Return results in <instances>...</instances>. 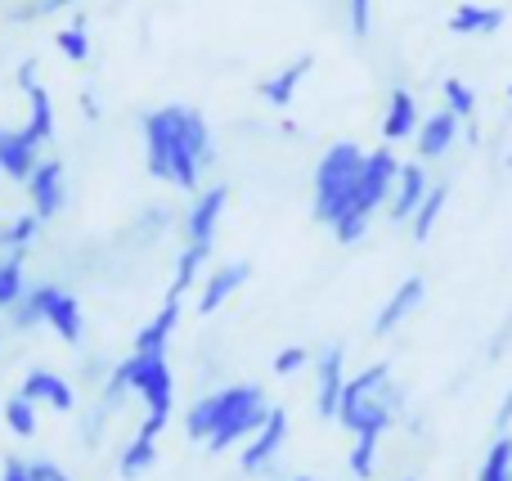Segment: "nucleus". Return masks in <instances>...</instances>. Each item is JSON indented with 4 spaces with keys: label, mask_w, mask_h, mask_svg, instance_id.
Masks as SVG:
<instances>
[{
    "label": "nucleus",
    "mask_w": 512,
    "mask_h": 481,
    "mask_svg": "<svg viewBox=\"0 0 512 481\" xmlns=\"http://www.w3.org/2000/svg\"><path fill=\"white\" fill-rule=\"evenodd\" d=\"M400 481H414V477H400Z\"/></svg>",
    "instance_id": "37998d69"
},
{
    "label": "nucleus",
    "mask_w": 512,
    "mask_h": 481,
    "mask_svg": "<svg viewBox=\"0 0 512 481\" xmlns=\"http://www.w3.org/2000/svg\"><path fill=\"white\" fill-rule=\"evenodd\" d=\"M432 194V176H427L423 162H400V176H396V194H391V221H414V212L427 203Z\"/></svg>",
    "instance_id": "2eb2a0df"
},
{
    "label": "nucleus",
    "mask_w": 512,
    "mask_h": 481,
    "mask_svg": "<svg viewBox=\"0 0 512 481\" xmlns=\"http://www.w3.org/2000/svg\"><path fill=\"white\" fill-rule=\"evenodd\" d=\"M477 481H512V437H495L477 468Z\"/></svg>",
    "instance_id": "7c9ffc66"
},
{
    "label": "nucleus",
    "mask_w": 512,
    "mask_h": 481,
    "mask_svg": "<svg viewBox=\"0 0 512 481\" xmlns=\"http://www.w3.org/2000/svg\"><path fill=\"white\" fill-rule=\"evenodd\" d=\"M14 81H18V90H23V95H27L32 86H41V59H23V63H18V68H14Z\"/></svg>",
    "instance_id": "e433bc0d"
},
{
    "label": "nucleus",
    "mask_w": 512,
    "mask_h": 481,
    "mask_svg": "<svg viewBox=\"0 0 512 481\" xmlns=\"http://www.w3.org/2000/svg\"><path fill=\"white\" fill-rule=\"evenodd\" d=\"M225 203H230V189L225 185H212V189H203V194H194L189 216H185L189 248L212 252V239H216V225H221V216H225Z\"/></svg>",
    "instance_id": "1a4fd4ad"
},
{
    "label": "nucleus",
    "mask_w": 512,
    "mask_h": 481,
    "mask_svg": "<svg viewBox=\"0 0 512 481\" xmlns=\"http://www.w3.org/2000/svg\"><path fill=\"white\" fill-rule=\"evenodd\" d=\"M9 324L14 329H54L68 347H77L81 342V333H86V315H81V302L68 293V288H59V284H36V288H27V297L9 311Z\"/></svg>",
    "instance_id": "39448f33"
},
{
    "label": "nucleus",
    "mask_w": 512,
    "mask_h": 481,
    "mask_svg": "<svg viewBox=\"0 0 512 481\" xmlns=\"http://www.w3.org/2000/svg\"><path fill=\"white\" fill-rule=\"evenodd\" d=\"M207 257H212V252L189 248V243H185V252L176 257V279H171L167 297H185V293H194V288L203 284V266H207Z\"/></svg>",
    "instance_id": "b1692460"
},
{
    "label": "nucleus",
    "mask_w": 512,
    "mask_h": 481,
    "mask_svg": "<svg viewBox=\"0 0 512 481\" xmlns=\"http://www.w3.org/2000/svg\"><path fill=\"white\" fill-rule=\"evenodd\" d=\"M216 414H221V396H216V392L198 396V401L189 405V414H185V437L189 441H212Z\"/></svg>",
    "instance_id": "393cba45"
},
{
    "label": "nucleus",
    "mask_w": 512,
    "mask_h": 481,
    "mask_svg": "<svg viewBox=\"0 0 512 481\" xmlns=\"http://www.w3.org/2000/svg\"><path fill=\"white\" fill-rule=\"evenodd\" d=\"M283 441H288V410H283V405H274L270 419L261 423V432H256L252 441H243L239 468H243V473H265V468L279 459Z\"/></svg>",
    "instance_id": "9d476101"
},
{
    "label": "nucleus",
    "mask_w": 512,
    "mask_h": 481,
    "mask_svg": "<svg viewBox=\"0 0 512 481\" xmlns=\"http://www.w3.org/2000/svg\"><path fill=\"white\" fill-rule=\"evenodd\" d=\"M77 0H23V5L14 9V23H27V18H45V14H63V9H72Z\"/></svg>",
    "instance_id": "72a5a7b5"
},
{
    "label": "nucleus",
    "mask_w": 512,
    "mask_h": 481,
    "mask_svg": "<svg viewBox=\"0 0 512 481\" xmlns=\"http://www.w3.org/2000/svg\"><path fill=\"white\" fill-rule=\"evenodd\" d=\"M508 99H512V81H508Z\"/></svg>",
    "instance_id": "79ce46f5"
},
{
    "label": "nucleus",
    "mask_w": 512,
    "mask_h": 481,
    "mask_svg": "<svg viewBox=\"0 0 512 481\" xmlns=\"http://www.w3.org/2000/svg\"><path fill=\"white\" fill-rule=\"evenodd\" d=\"M423 117H418V99L409 95L405 86H396L387 95V108H382V144H396V140H414Z\"/></svg>",
    "instance_id": "f3484780"
},
{
    "label": "nucleus",
    "mask_w": 512,
    "mask_h": 481,
    "mask_svg": "<svg viewBox=\"0 0 512 481\" xmlns=\"http://www.w3.org/2000/svg\"><path fill=\"white\" fill-rule=\"evenodd\" d=\"M180 306H185V297H162V311L153 315V320L144 324L140 333H135V347H131V351H149V356H167V347H171V333H176V324H180Z\"/></svg>",
    "instance_id": "a211bd4d"
},
{
    "label": "nucleus",
    "mask_w": 512,
    "mask_h": 481,
    "mask_svg": "<svg viewBox=\"0 0 512 481\" xmlns=\"http://www.w3.org/2000/svg\"><path fill=\"white\" fill-rule=\"evenodd\" d=\"M27 131L36 135L41 144H50L54 140V131H59V113H54V99H50V90L45 86H32L27 90Z\"/></svg>",
    "instance_id": "4be33fe9"
},
{
    "label": "nucleus",
    "mask_w": 512,
    "mask_h": 481,
    "mask_svg": "<svg viewBox=\"0 0 512 481\" xmlns=\"http://www.w3.org/2000/svg\"><path fill=\"white\" fill-rule=\"evenodd\" d=\"M423 297H427V284H423V275H409V279H400L396 284V293L382 302V311L373 315V333L378 338H387V333H396L400 324L409 320V315L423 306Z\"/></svg>",
    "instance_id": "4468645a"
},
{
    "label": "nucleus",
    "mask_w": 512,
    "mask_h": 481,
    "mask_svg": "<svg viewBox=\"0 0 512 481\" xmlns=\"http://www.w3.org/2000/svg\"><path fill=\"white\" fill-rule=\"evenodd\" d=\"M364 158H369V153H364L355 140H337V144H328L324 158L315 162V198H310V216H315L319 225L333 230V225L342 221V212L355 198V185H360Z\"/></svg>",
    "instance_id": "7ed1b4c3"
},
{
    "label": "nucleus",
    "mask_w": 512,
    "mask_h": 481,
    "mask_svg": "<svg viewBox=\"0 0 512 481\" xmlns=\"http://www.w3.org/2000/svg\"><path fill=\"white\" fill-rule=\"evenodd\" d=\"M0 481H32V477H27V459H14V455H9L5 464H0Z\"/></svg>",
    "instance_id": "4c0bfd02"
},
{
    "label": "nucleus",
    "mask_w": 512,
    "mask_h": 481,
    "mask_svg": "<svg viewBox=\"0 0 512 481\" xmlns=\"http://www.w3.org/2000/svg\"><path fill=\"white\" fill-rule=\"evenodd\" d=\"M41 234V216L36 212H18L14 221L0 225V252H27Z\"/></svg>",
    "instance_id": "bb28decb"
},
{
    "label": "nucleus",
    "mask_w": 512,
    "mask_h": 481,
    "mask_svg": "<svg viewBox=\"0 0 512 481\" xmlns=\"http://www.w3.org/2000/svg\"><path fill=\"white\" fill-rule=\"evenodd\" d=\"M216 396H221V414H216V432H212V441H207V450H212V455L252 441L256 432H261V423L270 419V410H274L256 383L216 387Z\"/></svg>",
    "instance_id": "423d86ee"
},
{
    "label": "nucleus",
    "mask_w": 512,
    "mask_h": 481,
    "mask_svg": "<svg viewBox=\"0 0 512 481\" xmlns=\"http://www.w3.org/2000/svg\"><path fill=\"white\" fill-rule=\"evenodd\" d=\"M310 68H315V59H310V54H297L292 63H283L279 72H270V77L261 81V99L265 104H274V108H288L292 99H297L301 81L310 77Z\"/></svg>",
    "instance_id": "6ab92c4d"
},
{
    "label": "nucleus",
    "mask_w": 512,
    "mask_h": 481,
    "mask_svg": "<svg viewBox=\"0 0 512 481\" xmlns=\"http://www.w3.org/2000/svg\"><path fill=\"white\" fill-rule=\"evenodd\" d=\"M54 45H59V54L68 63H86L90 59V23L86 18H68V23L59 27V32H54Z\"/></svg>",
    "instance_id": "a878e982"
},
{
    "label": "nucleus",
    "mask_w": 512,
    "mask_h": 481,
    "mask_svg": "<svg viewBox=\"0 0 512 481\" xmlns=\"http://www.w3.org/2000/svg\"><path fill=\"white\" fill-rule=\"evenodd\" d=\"M27 297V252H0V311H14Z\"/></svg>",
    "instance_id": "412c9836"
},
{
    "label": "nucleus",
    "mask_w": 512,
    "mask_h": 481,
    "mask_svg": "<svg viewBox=\"0 0 512 481\" xmlns=\"http://www.w3.org/2000/svg\"><path fill=\"white\" fill-rule=\"evenodd\" d=\"M292 481H315V477H292Z\"/></svg>",
    "instance_id": "a19ab883"
},
{
    "label": "nucleus",
    "mask_w": 512,
    "mask_h": 481,
    "mask_svg": "<svg viewBox=\"0 0 512 481\" xmlns=\"http://www.w3.org/2000/svg\"><path fill=\"white\" fill-rule=\"evenodd\" d=\"M27 198H32V212L41 221H54L63 212V203H68V176H63L59 158H41V167L27 180Z\"/></svg>",
    "instance_id": "9b49d317"
},
{
    "label": "nucleus",
    "mask_w": 512,
    "mask_h": 481,
    "mask_svg": "<svg viewBox=\"0 0 512 481\" xmlns=\"http://www.w3.org/2000/svg\"><path fill=\"white\" fill-rule=\"evenodd\" d=\"M508 23V14L499 5H477V0H463L459 9L450 14V32L454 36H495L499 27Z\"/></svg>",
    "instance_id": "aec40b11"
},
{
    "label": "nucleus",
    "mask_w": 512,
    "mask_h": 481,
    "mask_svg": "<svg viewBox=\"0 0 512 481\" xmlns=\"http://www.w3.org/2000/svg\"><path fill=\"white\" fill-rule=\"evenodd\" d=\"M248 279H252V266H248V261H225V266H216L212 275L198 284V302H194L198 315H216L234 293H239L243 284H248Z\"/></svg>",
    "instance_id": "ddd939ff"
},
{
    "label": "nucleus",
    "mask_w": 512,
    "mask_h": 481,
    "mask_svg": "<svg viewBox=\"0 0 512 481\" xmlns=\"http://www.w3.org/2000/svg\"><path fill=\"white\" fill-rule=\"evenodd\" d=\"M45 144L36 140L27 126H0V176L14 180V185H27L32 171L41 167Z\"/></svg>",
    "instance_id": "0eeeda50"
},
{
    "label": "nucleus",
    "mask_w": 512,
    "mask_h": 481,
    "mask_svg": "<svg viewBox=\"0 0 512 481\" xmlns=\"http://www.w3.org/2000/svg\"><path fill=\"white\" fill-rule=\"evenodd\" d=\"M459 131H463V122L450 113V108H441V113L423 117V126H418V135H414L418 162H436V158H445V153H450L454 144H459Z\"/></svg>",
    "instance_id": "dca6fc26"
},
{
    "label": "nucleus",
    "mask_w": 512,
    "mask_h": 481,
    "mask_svg": "<svg viewBox=\"0 0 512 481\" xmlns=\"http://www.w3.org/2000/svg\"><path fill=\"white\" fill-rule=\"evenodd\" d=\"M445 203H450V185H432V194H427V203L418 207V212H414V221H409V230H414V239H418V243H427V239H432V230H436V221H441Z\"/></svg>",
    "instance_id": "cd10ccee"
},
{
    "label": "nucleus",
    "mask_w": 512,
    "mask_h": 481,
    "mask_svg": "<svg viewBox=\"0 0 512 481\" xmlns=\"http://www.w3.org/2000/svg\"><path fill=\"white\" fill-rule=\"evenodd\" d=\"M441 99H445V108H450V113L459 117L463 126L477 117V90H472L463 77H445L441 81Z\"/></svg>",
    "instance_id": "c756f323"
},
{
    "label": "nucleus",
    "mask_w": 512,
    "mask_h": 481,
    "mask_svg": "<svg viewBox=\"0 0 512 481\" xmlns=\"http://www.w3.org/2000/svg\"><path fill=\"white\" fill-rule=\"evenodd\" d=\"M18 392H23L32 405L54 410V414L77 410V392H72V383L63 374H54V369H27V378L18 383Z\"/></svg>",
    "instance_id": "f8f14e48"
},
{
    "label": "nucleus",
    "mask_w": 512,
    "mask_h": 481,
    "mask_svg": "<svg viewBox=\"0 0 512 481\" xmlns=\"http://www.w3.org/2000/svg\"><path fill=\"white\" fill-rule=\"evenodd\" d=\"M315 414L319 419H337V405H342V392H346V351L342 347H324L315 360Z\"/></svg>",
    "instance_id": "6e6552de"
},
{
    "label": "nucleus",
    "mask_w": 512,
    "mask_h": 481,
    "mask_svg": "<svg viewBox=\"0 0 512 481\" xmlns=\"http://www.w3.org/2000/svg\"><path fill=\"white\" fill-rule=\"evenodd\" d=\"M508 428H512V392L504 396V405H499V414H495V432H499V437H508Z\"/></svg>",
    "instance_id": "ea45409f"
},
{
    "label": "nucleus",
    "mask_w": 512,
    "mask_h": 481,
    "mask_svg": "<svg viewBox=\"0 0 512 481\" xmlns=\"http://www.w3.org/2000/svg\"><path fill=\"white\" fill-rule=\"evenodd\" d=\"M400 387L391 383V365L378 360V365L360 369V374L346 378L342 405H337V423H342L351 437H373L382 441L400 419Z\"/></svg>",
    "instance_id": "f03ea898"
},
{
    "label": "nucleus",
    "mask_w": 512,
    "mask_h": 481,
    "mask_svg": "<svg viewBox=\"0 0 512 481\" xmlns=\"http://www.w3.org/2000/svg\"><path fill=\"white\" fill-rule=\"evenodd\" d=\"M153 464H158V437H144V432H135V437L126 441L122 459H117V473H122V481H135V477L149 473Z\"/></svg>",
    "instance_id": "5701e85b"
},
{
    "label": "nucleus",
    "mask_w": 512,
    "mask_h": 481,
    "mask_svg": "<svg viewBox=\"0 0 512 481\" xmlns=\"http://www.w3.org/2000/svg\"><path fill=\"white\" fill-rule=\"evenodd\" d=\"M216 158L207 117L194 104H162L144 113V167L153 180L185 194H203V171Z\"/></svg>",
    "instance_id": "f257e3e1"
},
{
    "label": "nucleus",
    "mask_w": 512,
    "mask_h": 481,
    "mask_svg": "<svg viewBox=\"0 0 512 481\" xmlns=\"http://www.w3.org/2000/svg\"><path fill=\"white\" fill-rule=\"evenodd\" d=\"M346 27L355 41H364L373 32V0H346Z\"/></svg>",
    "instance_id": "473e14b6"
},
{
    "label": "nucleus",
    "mask_w": 512,
    "mask_h": 481,
    "mask_svg": "<svg viewBox=\"0 0 512 481\" xmlns=\"http://www.w3.org/2000/svg\"><path fill=\"white\" fill-rule=\"evenodd\" d=\"M310 360H315V356H310L306 347H283L279 356L270 360V369H274V374H279V378H288V374H301V369H306Z\"/></svg>",
    "instance_id": "f704fd0d"
},
{
    "label": "nucleus",
    "mask_w": 512,
    "mask_h": 481,
    "mask_svg": "<svg viewBox=\"0 0 512 481\" xmlns=\"http://www.w3.org/2000/svg\"><path fill=\"white\" fill-rule=\"evenodd\" d=\"M378 446H382V441H373V437H351V455H346L351 477L369 481L373 473H378Z\"/></svg>",
    "instance_id": "2f4dec72"
},
{
    "label": "nucleus",
    "mask_w": 512,
    "mask_h": 481,
    "mask_svg": "<svg viewBox=\"0 0 512 481\" xmlns=\"http://www.w3.org/2000/svg\"><path fill=\"white\" fill-rule=\"evenodd\" d=\"M77 104H81V117H86V122H99V99H95V90H81V99H77Z\"/></svg>",
    "instance_id": "58836bf2"
},
{
    "label": "nucleus",
    "mask_w": 512,
    "mask_h": 481,
    "mask_svg": "<svg viewBox=\"0 0 512 481\" xmlns=\"http://www.w3.org/2000/svg\"><path fill=\"white\" fill-rule=\"evenodd\" d=\"M36 414H41V405H32L23 392H14L5 401V428L14 432V437H23V441L36 437V428H41V419H36Z\"/></svg>",
    "instance_id": "c85d7f7f"
},
{
    "label": "nucleus",
    "mask_w": 512,
    "mask_h": 481,
    "mask_svg": "<svg viewBox=\"0 0 512 481\" xmlns=\"http://www.w3.org/2000/svg\"><path fill=\"white\" fill-rule=\"evenodd\" d=\"M27 477L32 481H72L63 473V464H54V459H27Z\"/></svg>",
    "instance_id": "c9c22d12"
},
{
    "label": "nucleus",
    "mask_w": 512,
    "mask_h": 481,
    "mask_svg": "<svg viewBox=\"0 0 512 481\" xmlns=\"http://www.w3.org/2000/svg\"><path fill=\"white\" fill-rule=\"evenodd\" d=\"M396 176H400V158L391 153V144H382V149H373L369 158H364V171H360V185H355L351 207H346L342 221L333 225L337 243H360L364 234H369L373 216H378L382 203H391V194H396Z\"/></svg>",
    "instance_id": "20e7f679"
}]
</instances>
